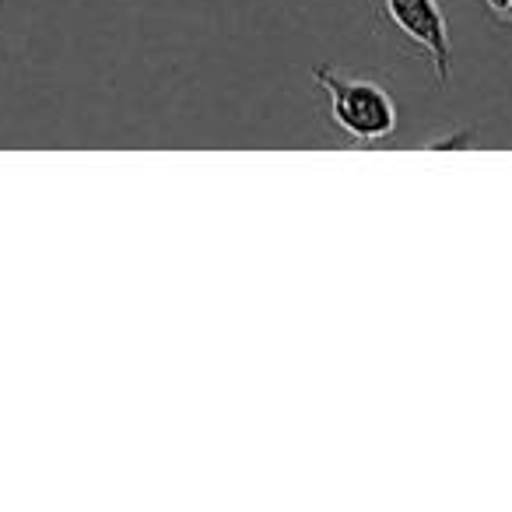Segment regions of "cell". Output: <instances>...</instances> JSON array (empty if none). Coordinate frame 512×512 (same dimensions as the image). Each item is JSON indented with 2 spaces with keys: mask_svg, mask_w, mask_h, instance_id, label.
Wrapping results in <instances>:
<instances>
[{
  "mask_svg": "<svg viewBox=\"0 0 512 512\" xmlns=\"http://www.w3.org/2000/svg\"><path fill=\"white\" fill-rule=\"evenodd\" d=\"M484 8L491 11V18L512 25V0H484Z\"/></svg>",
  "mask_w": 512,
  "mask_h": 512,
  "instance_id": "3957f363",
  "label": "cell"
},
{
  "mask_svg": "<svg viewBox=\"0 0 512 512\" xmlns=\"http://www.w3.org/2000/svg\"><path fill=\"white\" fill-rule=\"evenodd\" d=\"M313 81L327 92L330 120L344 137L376 144L397 134V102L372 78H355V74H337L330 67H316Z\"/></svg>",
  "mask_w": 512,
  "mask_h": 512,
  "instance_id": "6da1fadb",
  "label": "cell"
},
{
  "mask_svg": "<svg viewBox=\"0 0 512 512\" xmlns=\"http://www.w3.org/2000/svg\"><path fill=\"white\" fill-rule=\"evenodd\" d=\"M383 15L390 25L407 36L435 67V78L449 81V22L439 0H383Z\"/></svg>",
  "mask_w": 512,
  "mask_h": 512,
  "instance_id": "7a4b0ae2",
  "label": "cell"
}]
</instances>
